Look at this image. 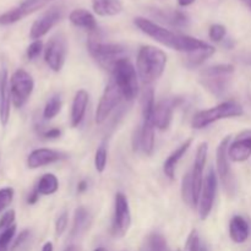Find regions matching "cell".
Returning a JSON list of instances; mask_svg holds the SVG:
<instances>
[{
	"mask_svg": "<svg viewBox=\"0 0 251 251\" xmlns=\"http://www.w3.org/2000/svg\"><path fill=\"white\" fill-rule=\"evenodd\" d=\"M167 66V54L153 46L140 48L136 59V70L140 80L145 85H151L163 75Z\"/></svg>",
	"mask_w": 251,
	"mask_h": 251,
	"instance_id": "3957f363",
	"label": "cell"
},
{
	"mask_svg": "<svg viewBox=\"0 0 251 251\" xmlns=\"http://www.w3.org/2000/svg\"><path fill=\"white\" fill-rule=\"evenodd\" d=\"M42 251H54V247L50 242H47L42 248Z\"/></svg>",
	"mask_w": 251,
	"mask_h": 251,
	"instance_id": "f6af8a7d",
	"label": "cell"
},
{
	"mask_svg": "<svg viewBox=\"0 0 251 251\" xmlns=\"http://www.w3.org/2000/svg\"><path fill=\"white\" fill-rule=\"evenodd\" d=\"M11 92H10V78L7 71L2 70L0 78V123L2 126H6L11 112Z\"/></svg>",
	"mask_w": 251,
	"mask_h": 251,
	"instance_id": "44dd1931",
	"label": "cell"
},
{
	"mask_svg": "<svg viewBox=\"0 0 251 251\" xmlns=\"http://www.w3.org/2000/svg\"><path fill=\"white\" fill-rule=\"evenodd\" d=\"M47 2H48L47 0H24L19 6L12 7V9L7 10L0 15V25L7 26V25L16 24L24 17L38 11Z\"/></svg>",
	"mask_w": 251,
	"mask_h": 251,
	"instance_id": "2e32d148",
	"label": "cell"
},
{
	"mask_svg": "<svg viewBox=\"0 0 251 251\" xmlns=\"http://www.w3.org/2000/svg\"><path fill=\"white\" fill-rule=\"evenodd\" d=\"M92 7L100 16H115L123 11L120 0H92Z\"/></svg>",
	"mask_w": 251,
	"mask_h": 251,
	"instance_id": "4316f807",
	"label": "cell"
},
{
	"mask_svg": "<svg viewBox=\"0 0 251 251\" xmlns=\"http://www.w3.org/2000/svg\"><path fill=\"white\" fill-rule=\"evenodd\" d=\"M91 222H92V217H91L87 208H85L83 206L76 208L75 215H74V225L71 235L73 237H81L88 229Z\"/></svg>",
	"mask_w": 251,
	"mask_h": 251,
	"instance_id": "484cf974",
	"label": "cell"
},
{
	"mask_svg": "<svg viewBox=\"0 0 251 251\" xmlns=\"http://www.w3.org/2000/svg\"><path fill=\"white\" fill-rule=\"evenodd\" d=\"M251 156V130H244L235 136L228 146L229 161L240 163L249 159Z\"/></svg>",
	"mask_w": 251,
	"mask_h": 251,
	"instance_id": "ac0fdd59",
	"label": "cell"
},
{
	"mask_svg": "<svg viewBox=\"0 0 251 251\" xmlns=\"http://www.w3.org/2000/svg\"><path fill=\"white\" fill-rule=\"evenodd\" d=\"M87 48L91 55L95 58L104 68H109L112 70L115 61L124 58L125 48L120 44L115 43H105L100 41V36L96 32L90 34V38L87 42Z\"/></svg>",
	"mask_w": 251,
	"mask_h": 251,
	"instance_id": "52a82bcc",
	"label": "cell"
},
{
	"mask_svg": "<svg viewBox=\"0 0 251 251\" xmlns=\"http://www.w3.org/2000/svg\"><path fill=\"white\" fill-rule=\"evenodd\" d=\"M131 226V211L126 195L123 193L115 194L114 216L112 222V235L114 238H123Z\"/></svg>",
	"mask_w": 251,
	"mask_h": 251,
	"instance_id": "30bf717a",
	"label": "cell"
},
{
	"mask_svg": "<svg viewBox=\"0 0 251 251\" xmlns=\"http://www.w3.org/2000/svg\"><path fill=\"white\" fill-rule=\"evenodd\" d=\"M59 189V180L53 173H47L39 178L38 183H37L34 190L43 196L53 195L58 191Z\"/></svg>",
	"mask_w": 251,
	"mask_h": 251,
	"instance_id": "83f0119b",
	"label": "cell"
},
{
	"mask_svg": "<svg viewBox=\"0 0 251 251\" xmlns=\"http://www.w3.org/2000/svg\"><path fill=\"white\" fill-rule=\"evenodd\" d=\"M230 139H232L230 135H228L218 145L217 152H216V167H217L218 178L222 181L226 193L229 196H234L237 191V183H235L234 174L230 168V161L228 157V146H229Z\"/></svg>",
	"mask_w": 251,
	"mask_h": 251,
	"instance_id": "ba28073f",
	"label": "cell"
},
{
	"mask_svg": "<svg viewBox=\"0 0 251 251\" xmlns=\"http://www.w3.org/2000/svg\"><path fill=\"white\" fill-rule=\"evenodd\" d=\"M15 220H16V213H15L14 210H9L7 212H5L0 218V233H2L7 228L11 227L12 225H15Z\"/></svg>",
	"mask_w": 251,
	"mask_h": 251,
	"instance_id": "ab89813d",
	"label": "cell"
},
{
	"mask_svg": "<svg viewBox=\"0 0 251 251\" xmlns=\"http://www.w3.org/2000/svg\"><path fill=\"white\" fill-rule=\"evenodd\" d=\"M240 1H242L245 6L249 7V9L251 10V0H240Z\"/></svg>",
	"mask_w": 251,
	"mask_h": 251,
	"instance_id": "bcb514c9",
	"label": "cell"
},
{
	"mask_svg": "<svg viewBox=\"0 0 251 251\" xmlns=\"http://www.w3.org/2000/svg\"><path fill=\"white\" fill-rule=\"evenodd\" d=\"M193 145V139H188L184 144H181L176 151L172 152L168 156V158L164 161L163 163V173L167 178H169L171 180H173L174 176H176V168L178 166L179 161L185 156L186 152L189 151L190 146Z\"/></svg>",
	"mask_w": 251,
	"mask_h": 251,
	"instance_id": "cb8c5ba5",
	"label": "cell"
},
{
	"mask_svg": "<svg viewBox=\"0 0 251 251\" xmlns=\"http://www.w3.org/2000/svg\"><path fill=\"white\" fill-rule=\"evenodd\" d=\"M207 154H208V145L207 142H202V144L198 147V151H196L193 169L189 172V176H190V180H191V186H193L195 207L199 205L201 190H202L203 168H205L206 161H207Z\"/></svg>",
	"mask_w": 251,
	"mask_h": 251,
	"instance_id": "5bb4252c",
	"label": "cell"
},
{
	"mask_svg": "<svg viewBox=\"0 0 251 251\" xmlns=\"http://www.w3.org/2000/svg\"><path fill=\"white\" fill-rule=\"evenodd\" d=\"M43 136L48 140H55L61 136V130L59 127H51V129L47 130L43 132Z\"/></svg>",
	"mask_w": 251,
	"mask_h": 251,
	"instance_id": "60d3db41",
	"label": "cell"
},
{
	"mask_svg": "<svg viewBox=\"0 0 251 251\" xmlns=\"http://www.w3.org/2000/svg\"><path fill=\"white\" fill-rule=\"evenodd\" d=\"M112 80L122 92L123 98L132 100L139 95V75L131 61L124 56L115 61L112 68Z\"/></svg>",
	"mask_w": 251,
	"mask_h": 251,
	"instance_id": "5b68a950",
	"label": "cell"
},
{
	"mask_svg": "<svg viewBox=\"0 0 251 251\" xmlns=\"http://www.w3.org/2000/svg\"><path fill=\"white\" fill-rule=\"evenodd\" d=\"M215 51H216L215 47L210 46L208 48L202 49V50L195 51V53H191V54H186L185 65L190 69L196 68V66H200L201 64L205 63L211 55H213Z\"/></svg>",
	"mask_w": 251,
	"mask_h": 251,
	"instance_id": "f546056e",
	"label": "cell"
},
{
	"mask_svg": "<svg viewBox=\"0 0 251 251\" xmlns=\"http://www.w3.org/2000/svg\"><path fill=\"white\" fill-rule=\"evenodd\" d=\"M88 100H90V95L86 90H78L74 97L73 105H71V114L70 123L73 127H77L82 123L85 118L86 109H87Z\"/></svg>",
	"mask_w": 251,
	"mask_h": 251,
	"instance_id": "7402d4cb",
	"label": "cell"
},
{
	"mask_svg": "<svg viewBox=\"0 0 251 251\" xmlns=\"http://www.w3.org/2000/svg\"><path fill=\"white\" fill-rule=\"evenodd\" d=\"M140 251H168L166 238L161 233H150L144 239Z\"/></svg>",
	"mask_w": 251,
	"mask_h": 251,
	"instance_id": "f1b7e54d",
	"label": "cell"
},
{
	"mask_svg": "<svg viewBox=\"0 0 251 251\" xmlns=\"http://www.w3.org/2000/svg\"><path fill=\"white\" fill-rule=\"evenodd\" d=\"M179 98H166L154 104L153 122L156 129L164 131L168 129L173 120L174 109L179 105Z\"/></svg>",
	"mask_w": 251,
	"mask_h": 251,
	"instance_id": "e0dca14e",
	"label": "cell"
},
{
	"mask_svg": "<svg viewBox=\"0 0 251 251\" xmlns=\"http://www.w3.org/2000/svg\"><path fill=\"white\" fill-rule=\"evenodd\" d=\"M234 66L230 64H218L203 69L200 74V83L205 90L216 98L226 95L230 86L232 76L234 74Z\"/></svg>",
	"mask_w": 251,
	"mask_h": 251,
	"instance_id": "277c9868",
	"label": "cell"
},
{
	"mask_svg": "<svg viewBox=\"0 0 251 251\" xmlns=\"http://www.w3.org/2000/svg\"><path fill=\"white\" fill-rule=\"evenodd\" d=\"M107 162H108V152L107 147L104 145H100L97 149L95 154V168L98 173H103L107 168Z\"/></svg>",
	"mask_w": 251,
	"mask_h": 251,
	"instance_id": "1f68e13d",
	"label": "cell"
},
{
	"mask_svg": "<svg viewBox=\"0 0 251 251\" xmlns=\"http://www.w3.org/2000/svg\"><path fill=\"white\" fill-rule=\"evenodd\" d=\"M68 222H69V216L66 211H63L60 215L58 216L55 221V234L56 237H60L64 234V232L68 228Z\"/></svg>",
	"mask_w": 251,
	"mask_h": 251,
	"instance_id": "f35d334b",
	"label": "cell"
},
{
	"mask_svg": "<svg viewBox=\"0 0 251 251\" xmlns=\"http://www.w3.org/2000/svg\"><path fill=\"white\" fill-rule=\"evenodd\" d=\"M43 50V42H42L41 39H37V41H33L28 47H27L26 55L29 60H34V59H37L41 55V53Z\"/></svg>",
	"mask_w": 251,
	"mask_h": 251,
	"instance_id": "8d00e7d4",
	"label": "cell"
},
{
	"mask_svg": "<svg viewBox=\"0 0 251 251\" xmlns=\"http://www.w3.org/2000/svg\"><path fill=\"white\" fill-rule=\"evenodd\" d=\"M64 251H78V249L75 247V245H70V247L66 248V249Z\"/></svg>",
	"mask_w": 251,
	"mask_h": 251,
	"instance_id": "7dc6e473",
	"label": "cell"
},
{
	"mask_svg": "<svg viewBox=\"0 0 251 251\" xmlns=\"http://www.w3.org/2000/svg\"><path fill=\"white\" fill-rule=\"evenodd\" d=\"M61 107H63V100H61L60 95H54L47 100L43 109V118L46 120H50L55 118L60 113Z\"/></svg>",
	"mask_w": 251,
	"mask_h": 251,
	"instance_id": "4dcf8cb0",
	"label": "cell"
},
{
	"mask_svg": "<svg viewBox=\"0 0 251 251\" xmlns=\"http://www.w3.org/2000/svg\"><path fill=\"white\" fill-rule=\"evenodd\" d=\"M87 186H88L87 181H86V180H81L80 183L77 184V193H78V194L85 193V191L87 190Z\"/></svg>",
	"mask_w": 251,
	"mask_h": 251,
	"instance_id": "7bdbcfd3",
	"label": "cell"
},
{
	"mask_svg": "<svg viewBox=\"0 0 251 251\" xmlns=\"http://www.w3.org/2000/svg\"><path fill=\"white\" fill-rule=\"evenodd\" d=\"M226 34H227V28L223 25L215 24L208 29V36H210L211 41L213 42H222L225 39Z\"/></svg>",
	"mask_w": 251,
	"mask_h": 251,
	"instance_id": "d590c367",
	"label": "cell"
},
{
	"mask_svg": "<svg viewBox=\"0 0 251 251\" xmlns=\"http://www.w3.org/2000/svg\"><path fill=\"white\" fill-rule=\"evenodd\" d=\"M34 88V81L31 74L24 69L15 71L10 77V92L15 108H22L31 97Z\"/></svg>",
	"mask_w": 251,
	"mask_h": 251,
	"instance_id": "9c48e42d",
	"label": "cell"
},
{
	"mask_svg": "<svg viewBox=\"0 0 251 251\" xmlns=\"http://www.w3.org/2000/svg\"><path fill=\"white\" fill-rule=\"evenodd\" d=\"M68 44L63 34H55L51 37L44 48V61L48 68L54 73H59L63 69L66 60Z\"/></svg>",
	"mask_w": 251,
	"mask_h": 251,
	"instance_id": "8fae6325",
	"label": "cell"
},
{
	"mask_svg": "<svg viewBox=\"0 0 251 251\" xmlns=\"http://www.w3.org/2000/svg\"><path fill=\"white\" fill-rule=\"evenodd\" d=\"M14 189L10 188V186L0 189V213L4 212L11 205L12 200H14Z\"/></svg>",
	"mask_w": 251,
	"mask_h": 251,
	"instance_id": "e575fe53",
	"label": "cell"
},
{
	"mask_svg": "<svg viewBox=\"0 0 251 251\" xmlns=\"http://www.w3.org/2000/svg\"><path fill=\"white\" fill-rule=\"evenodd\" d=\"M250 223L245 217L240 215L233 216L229 222V237L235 244H243L250 237Z\"/></svg>",
	"mask_w": 251,
	"mask_h": 251,
	"instance_id": "603a6c76",
	"label": "cell"
},
{
	"mask_svg": "<svg viewBox=\"0 0 251 251\" xmlns=\"http://www.w3.org/2000/svg\"><path fill=\"white\" fill-rule=\"evenodd\" d=\"M176 1H178V4L180 5V6L185 7V6H189V5L193 4L195 0H176Z\"/></svg>",
	"mask_w": 251,
	"mask_h": 251,
	"instance_id": "ee69618b",
	"label": "cell"
},
{
	"mask_svg": "<svg viewBox=\"0 0 251 251\" xmlns=\"http://www.w3.org/2000/svg\"><path fill=\"white\" fill-rule=\"evenodd\" d=\"M122 100V92L118 88V86L115 85L114 81L110 80L108 85L105 86L102 97L100 100V103L97 105V109H96V123L98 125L103 124L109 118L113 110L120 104Z\"/></svg>",
	"mask_w": 251,
	"mask_h": 251,
	"instance_id": "7c38bea8",
	"label": "cell"
},
{
	"mask_svg": "<svg viewBox=\"0 0 251 251\" xmlns=\"http://www.w3.org/2000/svg\"><path fill=\"white\" fill-rule=\"evenodd\" d=\"M47 1H51V0H47Z\"/></svg>",
	"mask_w": 251,
	"mask_h": 251,
	"instance_id": "681fc988",
	"label": "cell"
},
{
	"mask_svg": "<svg viewBox=\"0 0 251 251\" xmlns=\"http://www.w3.org/2000/svg\"><path fill=\"white\" fill-rule=\"evenodd\" d=\"M178 251H179V250H178Z\"/></svg>",
	"mask_w": 251,
	"mask_h": 251,
	"instance_id": "f907efd6",
	"label": "cell"
},
{
	"mask_svg": "<svg viewBox=\"0 0 251 251\" xmlns=\"http://www.w3.org/2000/svg\"><path fill=\"white\" fill-rule=\"evenodd\" d=\"M16 234V225H12L2 233H0V251H9L10 244Z\"/></svg>",
	"mask_w": 251,
	"mask_h": 251,
	"instance_id": "836d02e7",
	"label": "cell"
},
{
	"mask_svg": "<svg viewBox=\"0 0 251 251\" xmlns=\"http://www.w3.org/2000/svg\"><path fill=\"white\" fill-rule=\"evenodd\" d=\"M95 251H108V250L105 249V248H102V247H100V248H97V249H96Z\"/></svg>",
	"mask_w": 251,
	"mask_h": 251,
	"instance_id": "c3c4849f",
	"label": "cell"
},
{
	"mask_svg": "<svg viewBox=\"0 0 251 251\" xmlns=\"http://www.w3.org/2000/svg\"><path fill=\"white\" fill-rule=\"evenodd\" d=\"M134 22L140 31L151 37L152 39H154L167 48L180 51V53L191 54L208 48L211 46V44L206 43L201 39L171 31V29L166 28V27L161 26V25L151 21V20L145 19V17H136Z\"/></svg>",
	"mask_w": 251,
	"mask_h": 251,
	"instance_id": "6da1fadb",
	"label": "cell"
},
{
	"mask_svg": "<svg viewBox=\"0 0 251 251\" xmlns=\"http://www.w3.org/2000/svg\"><path fill=\"white\" fill-rule=\"evenodd\" d=\"M154 93L151 87L147 88L142 96V123L132 136V149L134 151L141 150L146 156L152 154L154 150Z\"/></svg>",
	"mask_w": 251,
	"mask_h": 251,
	"instance_id": "7a4b0ae2",
	"label": "cell"
},
{
	"mask_svg": "<svg viewBox=\"0 0 251 251\" xmlns=\"http://www.w3.org/2000/svg\"><path fill=\"white\" fill-rule=\"evenodd\" d=\"M184 251H201L200 238H199L198 232H196L195 229L191 230V233L189 234L188 239H186Z\"/></svg>",
	"mask_w": 251,
	"mask_h": 251,
	"instance_id": "74e56055",
	"label": "cell"
},
{
	"mask_svg": "<svg viewBox=\"0 0 251 251\" xmlns=\"http://www.w3.org/2000/svg\"><path fill=\"white\" fill-rule=\"evenodd\" d=\"M218 186V176L216 174L215 169L210 168L208 173L206 174V178L203 179L202 190H201L200 200H199V215L200 220L205 221L210 216L211 211L215 203L216 194H217Z\"/></svg>",
	"mask_w": 251,
	"mask_h": 251,
	"instance_id": "4fadbf2b",
	"label": "cell"
},
{
	"mask_svg": "<svg viewBox=\"0 0 251 251\" xmlns=\"http://www.w3.org/2000/svg\"><path fill=\"white\" fill-rule=\"evenodd\" d=\"M31 240H32L31 230H28V229L22 230V232L19 234V237L16 238V240L14 242V244H12L11 251L27 250L28 245L31 244Z\"/></svg>",
	"mask_w": 251,
	"mask_h": 251,
	"instance_id": "d6a6232c",
	"label": "cell"
},
{
	"mask_svg": "<svg viewBox=\"0 0 251 251\" xmlns=\"http://www.w3.org/2000/svg\"><path fill=\"white\" fill-rule=\"evenodd\" d=\"M69 20L71 24L80 28H85L90 31L91 33L98 31L97 21H96L93 14H91L88 10L85 9H75L69 14Z\"/></svg>",
	"mask_w": 251,
	"mask_h": 251,
	"instance_id": "d4e9b609",
	"label": "cell"
},
{
	"mask_svg": "<svg viewBox=\"0 0 251 251\" xmlns=\"http://www.w3.org/2000/svg\"><path fill=\"white\" fill-rule=\"evenodd\" d=\"M151 15L159 21L174 27V28H186L190 25V19L183 11L173 9H152Z\"/></svg>",
	"mask_w": 251,
	"mask_h": 251,
	"instance_id": "ffe728a7",
	"label": "cell"
},
{
	"mask_svg": "<svg viewBox=\"0 0 251 251\" xmlns=\"http://www.w3.org/2000/svg\"><path fill=\"white\" fill-rule=\"evenodd\" d=\"M63 7L60 6H51L50 9L47 10L42 16H39L29 29V38L37 41L46 36L61 19H63Z\"/></svg>",
	"mask_w": 251,
	"mask_h": 251,
	"instance_id": "9a60e30c",
	"label": "cell"
},
{
	"mask_svg": "<svg viewBox=\"0 0 251 251\" xmlns=\"http://www.w3.org/2000/svg\"><path fill=\"white\" fill-rule=\"evenodd\" d=\"M243 114H244V109L239 103L235 102V100H226V102L220 103L216 107L196 113L191 120V126L194 129L201 130L210 126L211 124L216 122L242 117Z\"/></svg>",
	"mask_w": 251,
	"mask_h": 251,
	"instance_id": "8992f818",
	"label": "cell"
},
{
	"mask_svg": "<svg viewBox=\"0 0 251 251\" xmlns=\"http://www.w3.org/2000/svg\"><path fill=\"white\" fill-rule=\"evenodd\" d=\"M38 198H39V194L33 189V191H32V193L28 195V198H27V203H28V205H34V203L38 201Z\"/></svg>",
	"mask_w": 251,
	"mask_h": 251,
	"instance_id": "b9f144b4",
	"label": "cell"
},
{
	"mask_svg": "<svg viewBox=\"0 0 251 251\" xmlns=\"http://www.w3.org/2000/svg\"><path fill=\"white\" fill-rule=\"evenodd\" d=\"M65 158L66 154L64 152L51 149H37L33 150L27 157V167L29 169H37Z\"/></svg>",
	"mask_w": 251,
	"mask_h": 251,
	"instance_id": "d6986e66",
	"label": "cell"
}]
</instances>
